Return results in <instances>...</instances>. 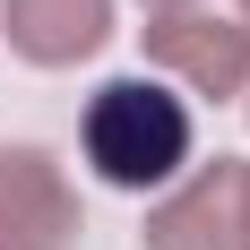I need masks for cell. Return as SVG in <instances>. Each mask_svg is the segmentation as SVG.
<instances>
[{"label": "cell", "instance_id": "1", "mask_svg": "<svg viewBox=\"0 0 250 250\" xmlns=\"http://www.w3.org/2000/svg\"><path fill=\"white\" fill-rule=\"evenodd\" d=\"M190 104L164 95L155 78H112L86 95V121H78V155L95 164V181L112 190H164V181L190 164Z\"/></svg>", "mask_w": 250, "mask_h": 250}, {"label": "cell", "instance_id": "2", "mask_svg": "<svg viewBox=\"0 0 250 250\" xmlns=\"http://www.w3.org/2000/svg\"><path fill=\"white\" fill-rule=\"evenodd\" d=\"M147 61L173 69L190 95L225 104L250 86V18H216V9H155L147 18Z\"/></svg>", "mask_w": 250, "mask_h": 250}, {"label": "cell", "instance_id": "3", "mask_svg": "<svg viewBox=\"0 0 250 250\" xmlns=\"http://www.w3.org/2000/svg\"><path fill=\"white\" fill-rule=\"evenodd\" d=\"M78 233L69 173L43 147H0V250H69Z\"/></svg>", "mask_w": 250, "mask_h": 250}, {"label": "cell", "instance_id": "4", "mask_svg": "<svg viewBox=\"0 0 250 250\" xmlns=\"http://www.w3.org/2000/svg\"><path fill=\"white\" fill-rule=\"evenodd\" d=\"M147 250H250L242 216V155H216L147 216Z\"/></svg>", "mask_w": 250, "mask_h": 250}, {"label": "cell", "instance_id": "5", "mask_svg": "<svg viewBox=\"0 0 250 250\" xmlns=\"http://www.w3.org/2000/svg\"><path fill=\"white\" fill-rule=\"evenodd\" d=\"M0 35L35 69H69L112 43V0H0Z\"/></svg>", "mask_w": 250, "mask_h": 250}, {"label": "cell", "instance_id": "6", "mask_svg": "<svg viewBox=\"0 0 250 250\" xmlns=\"http://www.w3.org/2000/svg\"><path fill=\"white\" fill-rule=\"evenodd\" d=\"M242 216H250V164H242Z\"/></svg>", "mask_w": 250, "mask_h": 250}, {"label": "cell", "instance_id": "7", "mask_svg": "<svg viewBox=\"0 0 250 250\" xmlns=\"http://www.w3.org/2000/svg\"><path fill=\"white\" fill-rule=\"evenodd\" d=\"M147 9H190V0H147Z\"/></svg>", "mask_w": 250, "mask_h": 250}, {"label": "cell", "instance_id": "8", "mask_svg": "<svg viewBox=\"0 0 250 250\" xmlns=\"http://www.w3.org/2000/svg\"><path fill=\"white\" fill-rule=\"evenodd\" d=\"M242 18H250V0H242Z\"/></svg>", "mask_w": 250, "mask_h": 250}]
</instances>
